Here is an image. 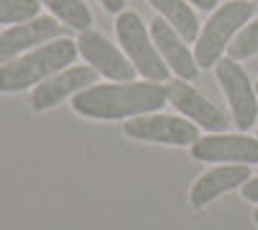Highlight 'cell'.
Listing matches in <instances>:
<instances>
[{
	"label": "cell",
	"instance_id": "6da1fadb",
	"mask_svg": "<svg viewBox=\"0 0 258 230\" xmlns=\"http://www.w3.org/2000/svg\"><path fill=\"white\" fill-rule=\"evenodd\" d=\"M168 91L163 83L129 80V83H96L73 96V109L88 119H135L155 114L165 106Z\"/></svg>",
	"mask_w": 258,
	"mask_h": 230
},
{
	"label": "cell",
	"instance_id": "7a4b0ae2",
	"mask_svg": "<svg viewBox=\"0 0 258 230\" xmlns=\"http://www.w3.org/2000/svg\"><path fill=\"white\" fill-rule=\"evenodd\" d=\"M75 57H78V41H73L70 36L52 39L47 44L0 65V93H21L26 88H36L47 78L70 68Z\"/></svg>",
	"mask_w": 258,
	"mask_h": 230
},
{
	"label": "cell",
	"instance_id": "3957f363",
	"mask_svg": "<svg viewBox=\"0 0 258 230\" xmlns=\"http://www.w3.org/2000/svg\"><path fill=\"white\" fill-rule=\"evenodd\" d=\"M253 13L255 3H250V0H230V3H222L217 11H212L209 21L197 36V47H194L199 70H212L222 60V52H227L230 41L253 18Z\"/></svg>",
	"mask_w": 258,
	"mask_h": 230
},
{
	"label": "cell",
	"instance_id": "277c9868",
	"mask_svg": "<svg viewBox=\"0 0 258 230\" xmlns=\"http://www.w3.org/2000/svg\"><path fill=\"white\" fill-rule=\"evenodd\" d=\"M116 36L124 54L135 65L137 75L153 83H168L170 80V68L165 65V60L160 57L158 47L153 44L147 26L142 24V18L135 11H121L116 16Z\"/></svg>",
	"mask_w": 258,
	"mask_h": 230
},
{
	"label": "cell",
	"instance_id": "5b68a950",
	"mask_svg": "<svg viewBox=\"0 0 258 230\" xmlns=\"http://www.w3.org/2000/svg\"><path fill=\"white\" fill-rule=\"evenodd\" d=\"M217 80L222 86V93L230 103V114H232V124L238 130H250L255 119H258V93L255 86L250 83L248 73L243 70V65L232 57H225L214 65Z\"/></svg>",
	"mask_w": 258,
	"mask_h": 230
},
{
	"label": "cell",
	"instance_id": "8992f818",
	"mask_svg": "<svg viewBox=\"0 0 258 230\" xmlns=\"http://www.w3.org/2000/svg\"><path fill=\"white\" fill-rule=\"evenodd\" d=\"M124 135L140 142H158L173 145V148H191L202 135L199 127L186 117H168V114H142L124 122Z\"/></svg>",
	"mask_w": 258,
	"mask_h": 230
},
{
	"label": "cell",
	"instance_id": "52a82bcc",
	"mask_svg": "<svg viewBox=\"0 0 258 230\" xmlns=\"http://www.w3.org/2000/svg\"><path fill=\"white\" fill-rule=\"evenodd\" d=\"M75 41H78V52L83 54V60L88 62L98 75H103L106 80H111V83L135 80L137 70H135L132 62H129V57L124 54V49L114 47L101 31H93V29L78 31Z\"/></svg>",
	"mask_w": 258,
	"mask_h": 230
},
{
	"label": "cell",
	"instance_id": "ba28073f",
	"mask_svg": "<svg viewBox=\"0 0 258 230\" xmlns=\"http://www.w3.org/2000/svg\"><path fill=\"white\" fill-rule=\"evenodd\" d=\"M165 91L168 101L197 127H204L209 132H225L230 127V114L214 101H209L204 93H199L194 86H188V80L170 78L165 83Z\"/></svg>",
	"mask_w": 258,
	"mask_h": 230
},
{
	"label": "cell",
	"instance_id": "9c48e42d",
	"mask_svg": "<svg viewBox=\"0 0 258 230\" xmlns=\"http://www.w3.org/2000/svg\"><path fill=\"white\" fill-rule=\"evenodd\" d=\"M64 29L68 26L59 24L54 16H36L31 21H24V24L8 26L6 31H0V65L47 44L52 39L64 36Z\"/></svg>",
	"mask_w": 258,
	"mask_h": 230
},
{
	"label": "cell",
	"instance_id": "30bf717a",
	"mask_svg": "<svg viewBox=\"0 0 258 230\" xmlns=\"http://www.w3.org/2000/svg\"><path fill=\"white\" fill-rule=\"evenodd\" d=\"M194 160L202 163H258V137L250 135H227V132H209L191 145Z\"/></svg>",
	"mask_w": 258,
	"mask_h": 230
},
{
	"label": "cell",
	"instance_id": "8fae6325",
	"mask_svg": "<svg viewBox=\"0 0 258 230\" xmlns=\"http://www.w3.org/2000/svg\"><path fill=\"white\" fill-rule=\"evenodd\" d=\"M98 83V73L91 68V65H70L59 70L57 75L47 78L44 83L31 91V109L34 111H49L64 98H73L75 93L91 88Z\"/></svg>",
	"mask_w": 258,
	"mask_h": 230
},
{
	"label": "cell",
	"instance_id": "7c38bea8",
	"mask_svg": "<svg viewBox=\"0 0 258 230\" xmlns=\"http://www.w3.org/2000/svg\"><path fill=\"white\" fill-rule=\"evenodd\" d=\"M150 36H153V44L158 47L160 57L165 60V65L173 70L178 78L183 80H194L199 75V65L197 57L188 49V41L168 24L165 18H153L150 21Z\"/></svg>",
	"mask_w": 258,
	"mask_h": 230
},
{
	"label": "cell",
	"instance_id": "4fadbf2b",
	"mask_svg": "<svg viewBox=\"0 0 258 230\" xmlns=\"http://www.w3.org/2000/svg\"><path fill=\"white\" fill-rule=\"evenodd\" d=\"M250 179V165L243 163H220L217 168H212L207 174H202L197 179V184L191 186L188 202L194 210H204L207 204H212L214 199H220L222 194L240 189V186Z\"/></svg>",
	"mask_w": 258,
	"mask_h": 230
},
{
	"label": "cell",
	"instance_id": "5bb4252c",
	"mask_svg": "<svg viewBox=\"0 0 258 230\" xmlns=\"http://www.w3.org/2000/svg\"><path fill=\"white\" fill-rule=\"evenodd\" d=\"M147 3L153 6L160 13V18H165L186 41H197L202 26H199L197 11L191 8L188 0H147Z\"/></svg>",
	"mask_w": 258,
	"mask_h": 230
},
{
	"label": "cell",
	"instance_id": "9a60e30c",
	"mask_svg": "<svg viewBox=\"0 0 258 230\" xmlns=\"http://www.w3.org/2000/svg\"><path fill=\"white\" fill-rule=\"evenodd\" d=\"M39 3L68 29L85 31V29H91V24H93V13H91V8L85 6L83 0H39Z\"/></svg>",
	"mask_w": 258,
	"mask_h": 230
},
{
	"label": "cell",
	"instance_id": "2e32d148",
	"mask_svg": "<svg viewBox=\"0 0 258 230\" xmlns=\"http://www.w3.org/2000/svg\"><path fill=\"white\" fill-rule=\"evenodd\" d=\"M227 54L232 60H248L253 54H258V18H250L248 24L235 34V39L230 41Z\"/></svg>",
	"mask_w": 258,
	"mask_h": 230
},
{
	"label": "cell",
	"instance_id": "e0dca14e",
	"mask_svg": "<svg viewBox=\"0 0 258 230\" xmlns=\"http://www.w3.org/2000/svg\"><path fill=\"white\" fill-rule=\"evenodd\" d=\"M41 11L39 0H0V24H24L36 18Z\"/></svg>",
	"mask_w": 258,
	"mask_h": 230
},
{
	"label": "cell",
	"instance_id": "ac0fdd59",
	"mask_svg": "<svg viewBox=\"0 0 258 230\" xmlns=\"http://www.w3.org/2000/svg\"><path fill=\"white\" fill-rule=\"evenodd\" d=\"M240 194H243V199L258 204V179H248V181L240 186Z\"/></svg>",
	"mask_w": 258,
	"mask_h": 230
},
{
	"label": "cell",
	"instance_id": "d6986e66",
	"mask_svg": "<svg viewBox=\"0 0 258 230\" xmlns=\"http://www.w3.org/2000/svg\"><path fill=\"white\" fill-rule=\"evenodd\" d=\"M101 6L109 11V13H121L124 6H126V0H101Z\"/></svg>",
	"mask_w": 258,
	"mask_h": 230
},
{
	"label": "cell",
	"instance_id": "ffe728a7",
	"mask_svg": "<svg viewBox=\"0 0 258 230\" xmlns=\"http://www.w3.org/2000/svg\"><path fill=\"white\" fill-rule=\"evenodd\" d=\"M191 6H197L199 11H217V0H188Z\"/></svg>",
	"mask_w": 258,
	"mask_h": 230
},
{
	"label": "cell",
	"instance_id": "44dd1931",
	"mask_svg": "<svg viewBox=\"0 0 258 230\" xmlns=\"http://www.w3.org/2000/svg\"><path fill=\"white\" fill-rule=\"evenodd\" d=\"M253 222L258 225V210H253Z\"/></svg>",
	"mask_w": 258,
	"mask_h": 230
},
{
	"label": "cell",
	"instance_id": "7402d4cb",
	"mask_svg": "<svg viewBox=\"0 0 258 230\" xmlns=\"http://www.w3.org/2000/svg\"><path fill=\"white\" fill-rule=\"evenodd\" d=\"M255 93H258V80H255Z\"/></svg>",
	"mask_w": 258,
	"mask_h": 230
},
{
	"label": "cell",
	"instance_id": "603a6c76",
	"mask_svg": "<svg viewBox=\"0 0 258 230\" xmlns=\"http://www.w3.org/2000/svg\"><path fill=\"white\" fill-rule=\"evenodd\" d=\"M255 137H258V135H255Z\"/></svg>",
	"mask_w": 258,
	"mask_h": 230
}]
</instances>
